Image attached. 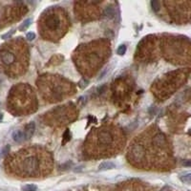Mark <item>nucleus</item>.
Segmentation results:
<instances>
[{"label": "nucleus", "mask_w": 191, "mask_h": 191, "mask_svg": "<svg viewBox=\"0 0 191 191\" xmlns=\"http://www.w3.org/2000/svg\"><path fill=\"white\" fill-rule=\"evenodd\" d=\"M7 172L17 177L35 178L46 175L52 169V158L49 152L40 148H26L10 156L5 163Z\"/></svg>", "instance_id": "obj_1"}, {"label": "nucleus", "mask_w": 191, "mask_h": 191, "mask_svg": "<svg viewBox=\"0 0 191 191\" xmlns=\"http://www.w3.org/2000/svg\"><path fill=\"white\" fill-rule=\"evenodd\" d=\"M29 52L27 45L21 39L5 43L0 49V60L3 70L12 78H16L27 70Z\"/></svg>", "instance_id": "obj_2"}, {"label": "nucleus", "mask_w": 191, "mask_h": 191, "mask_svg": "<svg viewBox=\"0 0 191 191\" xmlns=\"http://www.w3.org/2000/svg\"><path fill=\"white\" fill-rule=\"evenodd\" d=\"M88 137L87 149L92 156L98 154L100 157L115 154L120 149L122 137L117 128L104 126L98 128Z\"/></svg>", "instance_id": "obj_3"}, {"label": "nucleus", "mask_w": 191, "mask_h": 191, "mask_svg": "<svg viewBox=\"0 0 191 191\" xmlns=\"http://www.w3.org/2000/svg\"><path fill=\"white\" fill-rule=\"evenodd\" d=\"M8 108L15 116H23L35 112L37 100L31 86L20 83L12 87L8 97Z\"/></svg>", "instance_id": "obj_4"}, {"label": "nucleus", "mask_w": 191, "mask_h": 191, "mask_svg": "<svg viewBox=\"0 0 191 191\" xmlns=\"http://www.w3.org/2000/svg\"><path fill=\"white\" fill-rule=\"evenodd\" d=\"M39 20V28L42 37L46 39L59 38L67 29V16L61 10H49Z\"/></svg>", "instance_id": "obj_5"}, {"label": "nucleus", "mask_w": 191, "mask_h": 191, "mask_svg": "<svg viewBox=\"0 0 191 191\" xmlns=\"http://www.w3.org/2000/svg\"><path fill=\"white\" fill-rule=\"evenodd\" d=\"M165 54L169 55V60H176V61H182L187 62L189 60L190 55L185 54L186 51L191 50V45L187 43V40L185 39H180L176 37L175 39H169L167 44L165 45Z\"/></svg>", "instance_id": "obj_6"}, {"label": "nucleus", "mask_w": 191, "mask_h": 191, "mask_svg": "<svg viewBox=\"0 0 191 191\" xmlns=\"http://www.w3.org/2000/svg\"><path fill=\"white\" fill-rule=\"evenodd\" d=\"M67 106H60L57 109L53 110L49 115V118L52 121H55L57 120V123H68L69 121L73 120L75 118V112L74 109V106H71L69 108H66Z\"/></svg>", "instance_id": "obj_7"}, {"label": "nucleus", "mask_w": 191, "mask_h": 191, "mask_svg": "<svg viewBox=\"0 0 191 191\" xmlns=\"http://www.w3.org/2000/svg\"><path fill=\"white\" fill-rule=\"evenodd\" d=\"M26 7L24 6H12V7H7L6 12L4 14V20L6 21H12L18 19L22 15H24V12L27 11H23L26 10Z\"/></svg>", "instance_id": "obj_8"}, {"label": "nucleus", "mask_w": 191, "mask_h": 191, "mask_svg": "<svg viewBox=\"0 0 191 191\" xmlns=\"http://www.w3.org/2000/svg\"><path fill=\"white\" fill-rule=\"evenodd\" d=\"M35 125L34 122H30L25 126L24 131H23V134H24V140H28L33 137V135L35 133Z\"/></svg>", "instance_id": "obj_9"}, {"label": "nucleus", "mask_w": 191, "mask_h": 191, "mask_svg": "<svg viewBox=\"0 0 191 191\" xmlns=\"http://www.w3.org/2000/svg\"><path fill=\"white\" fill-rule=\"evenodd\" d=\"M12 139L16 143H21V141L25 140H24V134H23V131L21 130H15L12 133Z\"/></svg>", "instance_id": "obj_10"}, {"label": "nucleus", "mask_w": 191, "mask_h": 191, "mask_svg": "<svg viewBox=\"0 0 191 191\" xmlns=\"http://www.w3.org/2000/svg\"><path fill=\"white\" fill-rule=\"evenodd\" d=\"M104 15H105V17L112 19L116 15V11H115V9L112 7V6H108V7H106L104 10Z\"/></svg>", "instance_id": "obj_11"}, {"label": "nucleus", "mask_w": 191, "mask_h": 191, "mask_svg": "<svg viewBox=\"0 0 191 191\" xmlns=\"http://www.w3.org/2000/svg\"><path fill=\"white\" fill-rule=\"evenodd\" d=\"M115 167H116V165L112 162H104L100 164L98 168H100V170H109V169L115 168Z\"/></svg>", "instance_id": "obj_12"}, {"label": "nucleus", "mask_w": 191, "mask_h": 191, "mask_svg": "<svg viewBox=\"0 0 191 191\" xmlns=\"http://www.w3.org/2000/svg\"><path fill=\"white\" fill-rule=\"evenodd\" d=\"M32 23V19H26V20L22 23V24L19 26V31H25V30H27L29 28V26L31 25Z\"/></svg>", "instance_id": "obj_13"}, {"label": "nucleus", "mask_w": 191, "mask_h": 191, "mask_svg": "<svg viewBox=\"0 0 191 191\" xmlns=\"http://www.w3.org/2000/svg\"><path fill=\"white\" fill-rule=\"evenodd\" d=\"M180 179H181V181H182V182L184 183L191 184V173L185 174V175H183V176H181Z\"/></svg>", "instance_id": "obj_14"}, {"label": "nucleus", "mask_w": 191, "mask_h": 191, "mask_svg": "<svg viewBox=\"0 0 191 191\" xmlns=\"http://www.w3.org/2000/svg\"><path fill=\"white\" fill-rule=\"evenodd\" d=\"M37 187L35 184H26L22 187L23 191H37Z\"/></svg>", "instance_id": "obj_15"}, {"label": "nucleus", "mask_w": 191, "mask_h": 191, "mask_svg": "<svg viewBox=\"0 0 191 191\" xmlns=\"http://www.w3.org/2000/svg\"><path fill=\"white\" fill-rule=\"evenodd\" d=\"M125 52H126V46L125 45H120V47L118 48V51H117L118 55H123L125 54Z\"/></svg>", "instance_id": "obj_16"}, {"label": "nucleus", "mask_w": 191, "mask_h": 191, "mask_svg": "<svg viewBox=\"0 0 191 191\" xmlns=\"http://www.w3.org/2000/svg\"><path fill=\"white\" fill-rule=\"evenodd\" d=\"M151 6H152V8L155 12H158L161 8V3L158 1H152L151 2Z\"/></svg>", "instance_id": "obj_17"}, {"label": "nucleus", "mask_w": 191, "mask_h": 191, "mask_svg": "<svg viewBox=\"0 0 191 191\" xmlns=\"http://www.w3.org/2000/svg\"><path fill=\"white\" fill-rule=\"evenodd\" d=\"M35 33H28V34H27V35H26V38H27L29 41H32V40H34V39H35Z\"/></svg>", "instance_id": "obj_18"}, {"label": "nucleus", "mask_w": 191, "mask_h": 191, "mask_svg": "<svg viewBox=\"0 0 191 191\" xmlns=\"http://www.w3.org/2000/svg\"><path fill=\"white\" fill-rule=\"evenodd\" d=\"M14 32H15V31H14V30H12V31H11V32H10V33H8V34H6V35H3V37H2V38H4V39H6V38H7V37L9 38V37H11V35H12V34H14Z\"/></svg>", "instance_id": "obj_19"}, {"label": "nucleus", "mask_w": 191, "mask_h": 191, "mask_svg": "<svg viewBox=\"0 0 191 191\" xmlns=\"http://www.w3.org/2000/svg\"><path fill=\"white\" fill-rule=\"evenodd\" d=\"M183 165H191V162H184Z\"/></svg>", "instance_id": "obj_20"}, {"label": "nucleus", "mask_w": 191, "mask_h": 191, "mask_svg": "<svg viewBox=\"0 0 191 191\" xmlns=\"http://www.w3.org/2000/svg\"><path fill=\"white\" fill-rule=\"evenodd\" d=\"M2 118H3V115H2L1 113H0V120H2Z\"/></svg>", "instance_id": "obj_21"}]
</instances>
